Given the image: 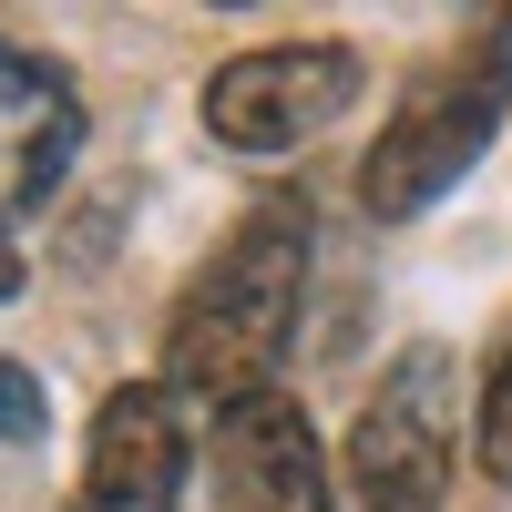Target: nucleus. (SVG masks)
<instances>
[{"instance_id":"nucleus-2","label":"nucleus","mask_w":512,"mask_h":512,"mask_svg":"<svg viewBox=\"0 0 512 512\" xmlns=\"http://www.w3.org/2000/svg\"><path fill=\"white\" fill-rule=\"evenodd\" d=\"M502 103H512V11H492L441 72L410 82V103L390 113V134H379L369 164H359V205L369 216H420V205H441L461 175H472V154L492 144Z\"/></svg>"},{"instance_id":"nucleus-5","label":"nucleus","mask_w":512,"mask_h":512,"mask_svg":"<svg viewBox=\"0 0 512 512\" xmlns=\"http://www.w3.org/2000/svg\"><path fill=\"white\" fill-rule=\"evenodd\" d=\"M185 492V420H175V390H113L93 410V451H82V482L62 512H175Z\"/></svg>"},{"instance_id":"nucleus-3","label":"nucleus","mask_w":512,"mask_h":512,"mask_svg":"<svg viewBox=\"0 0 512 512\" xmlns=\"http://www.w3.org/2000/svg\"><path fill=\"white\" fill-rule=\"evenodd\" d=\"M451 431H461V369L451 349H410L349 431V512H441Z\"/></svg>"},{"instance_id":"nucleus-4","label":"nucleus","mask_w":512,"mask_h":512,"mask_svg":"<svg viewBox=\"0 0 512 512\" xmlns=\"http://www.w3.org/2000/svg\"><path fill=\"white\" fill-rule=\"evenodd\" d=\"M359 103V52L349 41H277V52H236L205 82V134L226 154H287L328 134Z\"/></svg>"},{"instance_id":"nucleus-1","label":"nucleus","mask_w":512,"mask_h":512,"mask_svg":"<svg viewBox=\"0 0 512 512\" xmlns=\"http://www.w3.org/2000/svg\"><path fill=\"white\" fill-rule=\"evenodd\" d=\"M297 297H308V216L297 205H256V216L205 256V277L185 287L175 328H164V379L195 400H246L267 390V369L297 328Z\"/></svg>"},{"instance_id":"nucleus-8","label":"nucleus","mask_w":512,"mask_h":512,"mask_svg":"<svg viewBox=\"0 0 512 512\" xmlns=\"http://www.w3.org/2000/svg\"><path fill=\"white\" fill-rule=\"evenodd\" d=\"M482 472L512 482V349H502L492 379H482Z\"/></svg>"},{"instance_id":"nucleus-9","label":"nucleus","mask_w":512,"mask_h":512,"mask_svg":"<svg viewBox=\"0 0 512 512\" xmlns=\"http://www.w3.org/2000/svg\"><path fill=\"white\" fill-rule=\"evenodd\" d=\"M41 420H52V400H41V379L0 359V441H41Z\"/></svg>"},{"instance_id":"nucleus-6","label":"nucleus","mask_w":512,"mask_h":512,"mask_svg":"<svg viewBox=\"0 0 512 512\" xmlns=\"http://www.w3.org/2000/svg\"><path fill=\"white\" fill-rule=\"evenodd\" d=\"M216 472L236 512H328V461L318 431L287 390H246L216 410Z\"/></svg>"},{"instance_id":"nucleus-7","label":"nucleus","mask_w":512,"mask_h":512,"mask_svg":"<svg viewBox=\"0 0 512 512\" xmlns=\"http://www.w3.org/2000/svg\"><path fill=\"white\" fill-rule=\"evenodd\" d=\"M82 154V103L52 62H31L0 41V216L11 205H41Z\"/></svg>"},{"instance_id":"nucleus-10","label":"nucleus","mask_w":512,"mask_h":512,"mask_svg":"<svg viewBox=\"0 0 512 512\" xmlns=\"http://www.w3.org/2000/svg\"><path fill=\"white\" fill-rule=\"evenodd\" d=\"M0 297H21V246H11V226H0Z\"/></svg>"}]
</instances>
